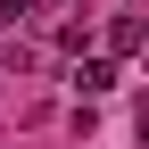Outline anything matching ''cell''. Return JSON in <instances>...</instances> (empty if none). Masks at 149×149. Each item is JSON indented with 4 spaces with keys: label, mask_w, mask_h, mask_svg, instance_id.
I'll return each instance as SVG.
<instances>
[{
    "label": "cell",
    "mask_w": 149,
    "mask_h": 149,
    "mask_svg": "<svg viewBox=\"0 0 149 149\" xmlns=\"http://www.w3.org/2000/svg\"><path fill=\"white\" fill-rule=\"evenodd\" d=\"M108 50H116V58H133V50H141V17H133V8L108 17Z\"/></svg>",
    "instance_id": "6da1fadb"
},
{
    "label": "cell",
    "mask_w": 149,
    "mask_h": 149,
    "mask_svg": "<svg viewBox=\"0 0 149 149\" xmlns=\"http://www.w3.org/2000/svg\"><path fill=\"white\" fill-rule=\"evenodd\" d=\"M74 83H83V100H100V91H116V66H108V58H83Z\"/></svg>",
    "instance_id": "7a4b0ae2"
},
{
    "label": "cell",
    "mask_w": 149,
    "mask_h": 149,
    "mask_svg": "<svg viewBox=\"0 0 149 149\" xmlns=\"http://www.w3.org/2000/svg\"><path fill=\"white\" fill-rule=\"evenodd\" d=\"M33 8H42V0H0V33H17V25H33Z\"/></svg>",
    "instance_id": "3957f363"
},
{
    "label": "cell",
    "mask_w": 149,
    "mask_h": 149,
    "mask_svg": "<svg viewBox=\"0 0 149 149\" xmlns=\"http://www.w3.org/2000/svg\"><path fill=\"white\" fill-rule=\"evenodd\" d=\"M0 83H8V74H0Z\"/></svg>",
    "instance_id": "277c9868"
}]
</instances>
